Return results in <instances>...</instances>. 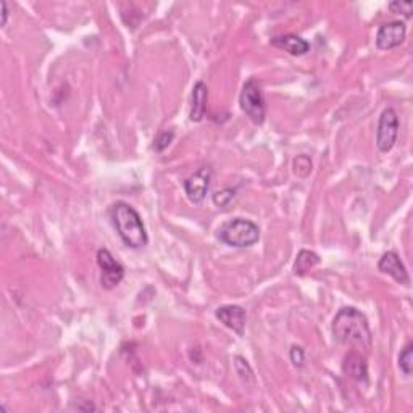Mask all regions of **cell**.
<instances>
[{"label":"cell","mask_w":413,"mask_h":413,"mask_svg":"<svg viewBox=\"0 0 413 413\" xmlns=\"http://www.w3.org/2000/svg\"><path fill=\"white\" fill-rule=\"evenodd\" d=\"M234 366H236V371H238L240 380L245 381V383L254 381V371H252L250 365L248 363V360H245L244 357H240V355L234 357Z\"/></svg>","instance_id":"ac0fdd59"},{"label":"cell","mask_w":413,"mask_h":413,"mask_svg":"<svg viewBox=\"0 0 413 413\" xmlns=\"http://www.w3.org/2000/svg\"><path fill=\"white\" fill-rule=\"evenodd\" d=\"M407 26L404 21H391L380 26L376 34V47L380 50H391L405 41Z\"/></svg>","instance_id":"ba28073f"},{"label":"cell","mask_w":413,"mask_h":413,"mask_svg":"<svg viewBox=\"0 0 413 413\" xmlns=\"http://www.w3.org/2000/svg\"><path fill=\"white\" fill-rule=\"evenodd\" d=\"M175 139V133L173 131H163V133H160L157 139H155V144H153V149L157 152H163L166 147H168L171 142H173Z\"/></svg>","instance_id":"d6986e66"},{"label":"cell","mask_w":413,"mask_h":413,"mask_svg":"<svg viewBox=\"0 0 413 413\" xmlns=\"http://www.w3.org/2000/svg\"><path fill=\"white\" fill-rule=\"evenodd\" d=\"M206 99H209V88L204 81H197L192 89L191 99V112H189V120L194 123L202 122L206 110Z\"/></svg>","instance_id":"7c38bea8"},{"label":"cell","mask_w":413,"mask_h":413,"mask_svg":"<svg viewBox=\"0 0 413 413\" xmlns=\"http://www.w3.org/2000/svg\"><path fill=\"white\" fill-rule=\"evenodd\" d=\"M378 269H380L381 273L388 274V277H391L394 281H397L399 284L405 286V288L410 286L409 272H407L405 265L395 252H386V254H383L380 262H378Z\"/></svg>","instance_id":"9c48e42d"},{"label":"cell","mask_w":413,"mask_h":413,"mask_svg":"<svg viewBox=\"0 0 413 413\" xmlns=\"http://www.w3.org/2000/svg\"><path fill=\"white\" fill-rule=\"evenodd\" d=\"M344 375L357 383L368 381V363H366L365 355L357 351H351L342 361Z\"/></svg>","instance_id":"8fae6325"},{"label":"cell","mask_w":413,"mask_h":413,"mask_svg":"<svg viewBox=\"0 0 413 413\" xmlns=\"http://www.w3.org/2000/svg\"><path fill=\"white\" fill-rule=\"evenodd\" d=\"M388 8L391 10L392 13L404 15L407 20L412 18V8H413L412 2H391L388 5Z\"/></svg>","instance_id":"ffe728a7"},{"label":"cell","mask_w":413,"mask_h":413,"mask_svg":"<svg viewBox=\"0 0 413 413\" xmlns=\"http://www.w3.org/2000/svg\"><path fill=\"white\" fill-rule=\"evenodd\" d=\"M399 136V117L394 108L383 110L376 129V146L380 152H389L395 146Z\"/></svg>","instance_id":"5b68a950"},{"label":"cell","mask_w":413,"mask_h":413,"mask_svg":"<svg viewBox=\"0 0 413 413\" xmlns=\"http://www.w3.org/2000/svg\"><path fill=\"white\" fill-rule=\"evenodd\" d=\"M97 263H99L102 272V288L107 291L117 288L124 278V267L107 249H100L97 252Z\"/></svg>","instance_id":"8992f818"},{"label":"cell","mask_w":413,"mask_h":413,"mask_svg":"<svg viewBox=\"0 0 413 413\" xmlns=\"http://www.w3.org/2000/svg\"><path fill=\"white\" fill-rule=\"evenodd\" d=\"M0 7H2V26L7 25V20H8V7H7V2L2 0L0 2Z\"/></svg>","instance_id":"7402d4cb"},{"label":"cell","mask_w":413,"mask_h":413,"mask_svg":"<svg viewBox=\"0 0 413 413\" xmlns=\"http://www.w3.org/2000/svg\"><path fill=\"white\" fill-rule=\"evenodd\" d=\"M214 204L218 209H226V206L231 205L236 199V189H223V191H218L214 194Z\"/></svg>","instance_id":"e0dca14e"},{"label":"cell","mask_w":413,"mask_h":413,"mask_svg":"<svg viewBox=\"0 0 413 413\" xmlns=\"http://www.w3.org/2000/svg\"><path fill=\"white\" fill-rule=\"evenodd\" d=\"M216 238L220 239V243L229 245V248L245 249L258 243L260 228L254 221L245 220V218H233V220L225 221L218 228Z\"/></svg>","instance_id":"3957f363"},{"label":"cell","mask_w":413,"mask_h":413,"mask_svg":"<svg viewBox=\"0 0 413 413\" xmlns=\"http://www.w3.org/2000/svg\"><path fill=\"white\" fill-rule=\"evenodd\" d=\"M211 178H214V171H211L210 166H202V168H199L191 176L186 178L182 186H185L187 199L192 204L200 205L204 202L211 185Z\"/></svg>","instance_id":"52a82bcc"},{"label":"cell","mask_w":413,"mask_h":413,"mask_svg":"<svg viewBox=\"0 0 413 413\" xmlns=\"http://www.w3.org/2000/svg\"><path fill=\"white\" fill-rule=\"evenodd\" d=\"M239 103H240V110L248 115L252 123L262 124L263 122H265V117H267L265 99H263L262 86L255 78H250L249 81H245V84L243 86Z\"/></svg>","instance_id":"277c9868"},{"label":"cell","mask_w":413,"mask_h":413,"mask_svg":"<svg viewBox=\"0 0 413 413\" xmlns=\"http://www.w3.org/2000/svg\"><path fill=\"white\" fill-rule=\"evenodd\" d=\"M292 171H294L296 176L307 178L312 173V160H310L307 155H299V157H296L294 162H292Z\"/></svg>","instance_id":"2e32d148"},{"label":"cell","mask_w":413,"mask_h":413,"mask_svg":"<svg viewBox=\"0 0 413 413\" xmlns=\"http://www.w3.org/2000/svg\"><path fill=\"white\" fill-rule=\"evenodd\" d=\"M317 265H320V257L312 250L303 249L299 252V255H297L296 258L294 273L297 274V277H303V274L312 272Z\"/></svg>","instance_id":"5bb4252c"},{"label":"cell","mask_w":413,"mask_h":413,"mask_svg":"<svg viewBox=\"0 0 413 413\" xmlns=\"http://www.w3.org/2000/svg\"><path fill=\"white\" fill-rule=\"evenodd\" d=\"M399 368L405 376L412 375L413 370V344L409 342L399 354Z\"/></svg>","instance_id":"9a60e30c"},{"label":"cell","mask_w":413,"mask_h":413,"mask_svg":"<svg viewBox=\"0 0 413 413\" xmlns=\"http://www.w3.org/2000/svg\"><path fill=\"white\" fill-rule=\"evenodd\" d=\"M215 317L221 321L226 328L233 330L238 336L244 335L245 321H248V313L239 306H223L218 307Z\"/></svg>","instance_id":"30bf717a"},{"label":"cell","mask_w":413,"mask_h":413,"mask_svg":"<svg viewBox=\"0 0 413 413\" xmlns=\"http://www.w3.org/2000/svg\"><path fill=\"white\" fill-rule=\"evenodd\" d=\"M272 45L277 49H281L294 57L306 55L310 50V44L296 34H284V36H277L272 39Z\"/></svg>","instance_id":"4fadbf2b"},{"label":"cell","mask_w":413,"mask_h":413,"mask_svg":"<svg viewBox=\"0 0 413 413\" xmlns=\"http://www.w3.org/2000/svg\"><path fill=\"white\" fill-rule=\"evenodd\" d=\"M332 335L337 342L344 346L363 349L368 352L373 344V335L368 320L360 310L344 307L332 320Z\"/></svg>","instance_id":"6da1fadb"},{"label":"cell","mask_w":413,"mask_h":413,"mask_svg":"<svg viewBox=\"0 0 413 413\" xmlns=\"http://www.w3.org/2000/svg\"><path fill=\"white\" fill-rule=\"evenodd\" d=\"M110 218L124 245H128L131 249L146 248L149 238L144 223H142V218L137 214L136 209L120 200V202H115L112 205Z\"/></svg>","instance_id":"7a4b0ae2"},{"label":"cell","mask_w":413,"mask_h":413,"mask_svg":"<svg viewBox=\"0 0 413 413\" xmlns=\"http://www.w3.org/2000/svg\"><path fill=\"white\" fill-rule=\"evenodd\" d=\"M289 357H291L292 363H294V366H297V368H301V366H303V363H306V352H303V349L299 346L291 347Z\"/></svg>","instance_id":"44dd1931"}]
</instances>
